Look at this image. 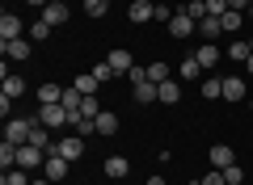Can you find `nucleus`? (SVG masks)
Masks as SVG:
<instances>
[{"label": "nucleus", "mask_w": 253, "mask_h": 185, "mask_svg": "<svg viewBox=\"0 0 253 185\" xmlns=\"http://www.w3.org/2000/svg\"><path fill=\"white\" fill-rule=\"evenodd\" d=\"M46 38H51V26H46V21L38 17L34 26H30V42H46Z\"/></svg>", "instance_id": "obj_28"}, {"label": "nucleus", "mask_w": 253, "mask_h": 185, "mask_svg": "<svg viewBox=\"0 0 253 185\" xmlns=\"http://www.w3.org/2000/svg\"><path fill=\"white\" fill-rule=\"evenodd\" d=\"M224 177H228V185H241V181H245V173H241L236 164H232V168H224Z\"/></svg>", "instance_id": "obj_37"}, {"label": "nucleus", "mask_w": 253, "mask_h": 185, "mask_svg": "<svg viewBox=\"0 0 253 185\" xmlns=\"http://www.w3.org/2000/svg\"><path fill=\"white\" fill-rule=\"evenodd\" d=\"M68 126H72V135H81V139H84V135H93V131H97V118H72V122H68Z\"/></svg>", "instance_id": "obj_21"}, {"label": "nucleus", "mask_w": 253, "mask_h": 185, "mask_svg": "<svg viewBox=\"0 0 253 185\" xmlns=\"http://www.w3.org/2000/svg\"><path fill=\"white\" fill-rule=\"evenodd\" d=\"M148 80H152V84L169 80V68H165V63H148Z\"/></svg>", "instance_id": "obj_31"}, {"label": "nucleus", "mask_w": 253, "mask_h": 185, "mask_svg": "<svg viewBox=\"0 0 253 185\" xmlns=\"http://www.w3.org/2000/svg\"><path fill=\"white\" fill-rule=\"evenodd\" d=\"M249 51H253V38H249Z\"/></svg>", "instance_id": "obj_44"}, {"label": "nucleus", "mask_w": 253, "mask_h": 185, "mask_svg": "<svg viewBox=\"0 0 253 185\" xmlns=\"http://www.w3.org/2000/svg\"><path fill=\"white\" fill-rule=\"evenodd\" d=\"M156 88H161V101H165V106H177V97H181V93H177V80H161V84H156Z\"/></svg>", "instance_id": "obj_20"}, {"label": "nucleus", "mask_w": 253, "mask_h": 185, "mask_svg": "<svg viewBox=\"0 0 253 185\" xmlns=\"http://www.w3.org/2000/svg\"><path fill=\"white\" fill-rule=\"evenodd\" d=\"M34 185H51V177H42V181H34Z\"/></svg>", "instance_id": "obj_42"}, {"label": "nucleus", "mask_w": 253, "mask_h": 185, "mask_svg": "<svg viewBox=\"0 0 253 185\" xmlns=\"http://www.w3.org/2000/svg\"><path fill=\"white\" fill-rule=\"evenodd\" d=\"M97 84H101V80L97 76H93V72H84V76H76V93H84V97H93V93H97Z\"/></svg>", "instance_id": "obj_18"}, {"label": "nucleus", "mask_w": 253, "mask_h": 185, "mask_svg": "<svg viewBox=\"0 0 253 185\" xmlns=\"http://www.w3.org/2000/svg\"><path fill=\"white\" fill-rule=\"evenodd\" d=\"M114 185H123V181H114Z\"/></svg>", "instance_id": "obj_45"}, {"label": "nucleus", "mask_w": 253, "mask_h": 185, "mask_svg": "<svg viewBox=\"0 0 253 185\" xmlns=\"http://www.w3.org/2000/svg\"><path fill=\"white\" fill-rule=\"evenodd\" d=\"M84 13H89V17H106V13H110V0H84Z\"/></svg>", "instance_id": "obj_29"}, {"label": "nucleus", "mask_w": 253, "mask_h": 185, "mask_svg": "<svg viewBox=\"0 0 253 185\" xmlns=\"http://www.w3.org/2000/svg\"><path fill=\"white\" fill-rule=\"evenodd\" d=\"M186 13H190L194 21H203V17H207V0H190V4H186Z\"/></svg>", "instance_id": "obj_32"}, {"label": "nucleus", "mask_w": 253, "mask_h": 185, "mask_svg": "<svg viewBox=\"0 0 253 185\" xmlns=\"http://www.w3.org/2000/svg\"><path fill=\"white\" fill-rule=\"evenodd\" d=\"M135 101L139 106H152V101H161V88H156L152 80H139L135 84Z\"/></svg>", "instance_id": "obj_11"}, {"label": "nucleus", "mask_w": 253, "mask_h": 185, "mask_svg": "<svg viewBox=\"0 0 253 185\" xmlns=\"http://www.w3.org/2000/svg\"><path fill=\"white\" fill-rule=\"evenodd\" d=\"M106 63H110V68L118 72V76H126V72L135 68V59H131V51H123V46H114V51L106 55Z\"/></svg>", "instance_id": "obj_4"}, {"label": "nucleus", "mask_w": 253, "mask_h": 185, "mask_svg": "<svg viewBox=\"0 0 253 185\" xmlns=\"http://www.w3.org/2000/svg\"><path fill=\"white\" fill-rule=\"evenodd\" d=\"M97 131H101V135H114V131H118L114 110H101V114H97Z\"/></svg>", "instance_id": "obj_22"}, {"label": "nucleus", "mask_w": 253, "mask_h": 185, "mask_svg": "<svg viewBox=\"0 0 253 185\" xmlns=\"http://www.w3.org/2000/svg\"><path fill=\"white\" fill-rule=\"evenodd\" d=\"M26 4H34V9H46V4H51V0H26Z\"/></svg>", "instance_id": "obj_39"}, {"label": "nucleus", "mask_w": 253, "mask_h": 185, "mask_svg": "<svg viewBox=\"0 0 253 185\" xmlns=\"http://www.w3.org/2000/svg\"><path fill=\"white\" fill-rule=\"evenodd\" d=\"M30 38H17V42H4V55H9V59H30Z\"/></svg>", "instance_id": "obj_16"}, {"label": "nucleus", "mask_w": 253, "mask_h": 185, "mask_svg": "<svg viewBox=\"0 0 253 185\" xmlns=\"http://www.w3.org/2000/svg\"><path fill=\"white\" fill-rule=\"evenodd\" d=\"M249 21H253V4H249Z\"/></svg>", "instance_id": "obj_43"}, {"label": "nucleus", "mask_w": 253, "mask_h": 185, "mask_svg": "<svg viewBox=\"0 0 253 185\" xmlns=\"http://www.w3.org/2000/svg\"><path fill=\"white\" fill-rule=\"evenodd\" d=\"M249 55H253V51H249V42H245V38H236V42L228 46V59H236V63H245Z\"/></svg>", "instance_id": "obj_25"}, {"label": "nucleus", "mask_w": 253, "mask_h": 185, "mask_svg": "<svg viewBox=\"0 0 253 185\" xmlns=\"http://www.w3.org/2000/svg\"><path fill=\"white\" fill-rule=\"evenodd\" d=\"M42 177H51V181H63V177H68V160L59 156V151H46V164H42Z\"/></svg>", "instance_id": "obj_3"}, {"label": "nucleus", "mask_w": 253, "mask_h": 185, "mask_svg": "<svg viewBox=\"0 0 253 185\" xmlns=\"http://www.w3.org/2000/svg\"><path fill=\"white\" fill-rule=\"evenodd\" d=\"M21 30H26V26H21V21L13 17V13H4V17H0V38H4V42H17V38H21Z\"/></svg>", "instance_id": "obj_10"}, {"label": "nucleus", "mask_w": 253, "mask_h": 185, "mask_svg": "<svg viewBox=\"0 0 253 185\" xmlns=\"http://www.w3.org/2000/svg\"><path fill=\"white\" fill-rule=\"evenodd\" d=\"M30 143H34V148H42V151H51V135H46V126H42V122H34V131H30Z\"/></svg>", "instance_id": "obj_23"}, {"label": "nucleus", "mask_w": 253, "mask_h": 185, "mask_svg": "<svg viewBox=\"0 0 253 185\" xmlns=\"http://www.w3.org/2000/svg\"><path fill=\"white\" fill-rule=\"evenodd\" d=\"M126 17L135 21V26H144V21L156 17V4H148V0H131V13H126Z\"/></svg>", "instance_id": "obj_9"}, {"label": "nucleus", "mask_w": 253, "mask_h": 185, "mask_svg": "<svg viewBox=\"0 0 253 185\" xmlns=\"http://www.w3.org/2000/svg\"><path fill=\"white\" fill-rule=\"evenodd\" d=\"M232 164H236V151L228 148V143H215V148H211V168L224 173V168H232Z\"/></svg>", "instance_id": "obj_5"}, {"label": "nucleus", "mask_w": 253, "mask_h": 185, "mask_svg": "<svg viewBox=\"0 0 253 185\" xmlns=\"http://www.w3.org/2000/svg\"><path fill=\"white\" fill-rule=\"evenodd\" d=\"M194 30H199V21L190 17V13H173V17H169V34L177 38V42H181V38H190Z\"/></svg>", "instance_id": "obj_1"}, {"label": "nucleus", "mask_w": 253, "mask_h": 185, "mask_svg": "<svg viewBox=\"0 0 253 185\" xmlns=\"http://www.w3.org/2000/svg\"><path fill=\"white\" fill-rule=\"evenodd\" d=\"M203 185H228V177H224V173H219V168H211V173H207V177H203Z\"/></svg>", "instance_id": "obj_36"}, {"label": "nucleus", "mask_w": 253, "mask_h": 185, "mask_svg": "<svg viewBox=\"0 0 253 185\" xmlns=\"http://www.w3.org/2000/svg\"><path fill=\"white\" fill-rule=\"evenodd\" d=\"M93 76H97V80H101V84H106V80H114V76H118V72H114V68H110V63H97V68H93Z\"/></svg>", "instance_id": "obj_34"}, {"label": "nucleus", "mask_w": 253, "mask_h": 185, "mask_svg": "<svg viewBox=\"0 0 253 185\" xmlns=\"http://www.w3.org/2000/svg\"><path fill=\"white\" fill-rule=\"evenodd\" d=\"M21 93H26V80H21V76H9V72H4V97H21Z\"/></svg>", "instance_id": "obj_24"}, {"label": "nucleus", "mask_w": 253, "mask_h": 185, "mask_svg": "<svg viewBox=\"0 0 253 185\" xmlns=\"http://www.w3.org/2000/svg\"><path fill=\"white\" fill-rule=\"evenodd\" d=\"M249 4H253V0H228V9H236V13H245Z\"/></svg>", "instance_id": "obj_38"}, {"label": "nucleus", "mask_w": 253, "mask_h": 185, "mask_svg": "<svg viewBox=\"0 0 253 185\" xmlns=\"http://www.w3.org/2000/svg\"><path fill=\"white\" fill-rule=\"evenodd\" d=\"M203 76V68H199V59L190 55V59H181V80H199Z\"/></svg>", "instance_id": "obj_27"}, {"label": "nucleus", "mask_w": 253, "mask_h": 185, "mask_svg": "<svg viewBox=\"0 0 253 185\" xmlns=\"http://www.w3.org/2000/svg\"><path fill=\"white\" fill-rule=\"evenodd\" d=\"M81 114H84V118H97V114H101V106H97V97H84V106H81Z\"/></svg>", "instance_id": "obj_35"}, {"label": "nucleus", "mask_w": 253, "mask_h": 185, "mask_svg": "<svg viewBox=\"0 0 253 185\" xmlns=\"http://www.w3.org/2000/svg\"><path fill=\"white\" fill-rule=\"evenodd\" d=\"M30 131H34V122H30V118H13V122L4 126V139L21 148V143H30Z\"/></svg>", "instance_id": "obj_2"}, {"label": "nucleus", "mask_w": 253, "mask_h": 185, "mask_svg": "<svg viewBox=\"0 0 253 185\" xmlns=\"http://www.w3.org/2000/svg\"><path fill=\"white\" fill-rule=\"evenodd\" d=\"M42 21H46V26H63V21H68V4H46Z\"/></svg>", "instance_id": "obj_15"}, {"label": "nucleus", "mask_w": 253, "mask_h": 185, "mask_svg": "<svg viewBox=\"0 0 253 185\" xmlns=\"http://www.w3.org/2000/svg\"><path fill=\"white\" fill-rule=\"evenodd\" d=\"M4 185H30L26 168H4Z\"/></svg>", "instance_id": "obj_30"}, {"label": "nucleus", "mask_w": 253, "mask_h": 185, "mask_svg": "<svg viewBox=\"0 0 253 185\" xmlns=\"http://www.w3.org/2000/svg\"><path fill=\"white\" fill-rule=\"evenodd\" d=\"M38 101H42V106H59V101H63V88L59 84H42V88H38Z\"/></svg>", "instance_id": "obj_19"}, {"label": "nucleus", "mask_w": 253, "mask_h": 185, "mask_svg": "<svg viewBox=\"0 0 253 185\" xmlns=\"http://www.w3.org/2000/svg\"><path fill=\"white\" fill-rule=\"evenodd\" d=\"M203 97H224V80H219V76H211V80H203Z\"/></svg>", "instance_id": "obj_26"}, {"label": "nucleus", "mask_w": 253, "mask_h": 185, "mask_svg": "<svg viewBox=\"0 0 253 185\" xmlns=\"http://www.w3.org/2000/svg\"><path fill=\"white\" fill-rule=\"evenodd\" d=\"M245 72H249V76H253V55H249V59H245Z\"/></svg>", "instance_id": "obj_41"}, {"label": "nucleus", "mask_w": 253, "mask_h": 185, "mask_svg": "<svg viewBox=\"0 0 253 185\" xmlns=\"http://www.w3.org/2000/svg\"><path fill=\"white\" fill-rule=\"evenodd\" d=\"M55 151H59L63 160H81L84 143H81V135H68V139H59V143H55Z\"/></svg>", "instance_id": "obj_6"}, {"label": "nucleus", "mask_w": 253, "mask_h": 185, "mask_svg": "<svg viewBox=\"0 0 253 185\" xmlns=\"http://www.w3.org/2000/svg\"><path fill=\"white\" fill-rule=\"evenodd\" d=\"M224 101H245V80L241 76H224Z\"/></svg>", "instance_id": "obj_12"}, {"label": "nucleus", "mask_w": 253, "mask_h": 185, "mask_svg": "<svg viewBox=\"0 0 253 185\" xmlns=\"http://www.w3.org/2000/svg\"><path fill=\"white\" fill-rule=\"evenodd\" d=\"M228 13V0H207V17H224Z\"/></svg>", "instance_id": "obj_33"}, {"label": "nucleus", "mask_w": 253, "mask_h": 185, "mask_svg": "<svg viewBox=\"0 0 253 185\" xmlns=\"http://www.w3.org/2000/svg\"><path fill=\"white\" fill-rule=\"evenodd\" d=\"M194 59H199V68L207 72V68H215V63L224 59V55H219V46H215V42H203L199 51H194Z\"/></svg>", "instance_id": "obj_7"}, {"label": "nucleus", "mask_w": 253, "mask_h": 185, "mask_svg": "<svg viewBox=\"0 0 253 185\" xmlns=\"http://www.w3.org/2000/svg\"><path fill=\"white\" fill-rule=\"evenodd\" d=\"M126 168H131V164H126L123 156H110V160H106V177H110V181H123Z\"/></svg>", "instance_id": "obj_17"}, {"label": "nucleus", "mask_w": 253, "mask_h": 185, "mask_svg": "<svg viewBox=\"0 0 253 185\" xmlns=\"http://www.w3.org/2000/svg\"><path fill=\"white\" fill-rule=\"evenodd\" d=\"M199 34H203V42H215V38L224 34V26H219V17H203V21H199Z\"/></svg>", "instance_id": "obj_14"}, {"label": "nucleus", "mask_w": 253, "mask_h": 185, "mask_svg": "<svg viewBox=\"0 0 253 185\" xmlns=\"http://www.w3.org/2000/svg\"><path fill=\"white\" fill-rule=\"evenodd\" d=\"M38 122H42V126H63V122H72V118H68V110H63V106H42Z\"/></svg>", "instance_id": "obj_8"}, {"label": "nucleus", "mask_w": 253, "mask_h": 185, "mask_svg": "<svg viewBox=\"0 0 253 185\" xmlns=\"http://www.w3.org/2000/svg\"><path fill=\"white\" fill-rule=\"evenodd\" d=\"M148 185H165V177H148Z\"/></svg>", "instance_id": "obj_40"}, {"label": "nucleus", "mask_w": 253, "mask_h": 185, "mask_svg": "<svg viewBox=\"0 0 253 185\" xmlns=\"http://www.w3.org/2000/svg\"><path fill=\"white\" fill-rule=\"evenodd\" d=\"M219 26H224V34H241V30H245V13H236V9H228L224 17H219Z\"/></svg>", "instance_id": "obj_13"}]
</instances>
